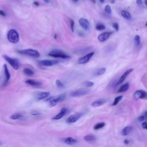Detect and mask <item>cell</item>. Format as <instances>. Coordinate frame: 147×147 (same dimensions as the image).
<instances>
[{
	"label": "cell",
	"instance_id": "obj_34",
	"mask_svg": "<svg viewBox=\"0 0 147 147\" xmlns=\"http://www.w3.org/2000/svg\"><path fill=\"white\" fill-rule=\"evenodd\" d=\"M105 11H106L107 13H108V14L111 13V9L110 6L109 5H106V6H105Z\"/></svg>",
	"mask_w": 147,
	"mask_h": 147
},
{
	"label": "cell",
	"instance_id": "obj_28",
	"mask_svg": "<svg viewBox=\"0 0 147 147\" xmlns=\"http://www.w3.org/2000/svg\"><path fill=\"white\" fill-rule=\"evenodd\" d=\"M134 44L135 45L136 47H138L141 43V40H140V36L138 35H136L134 38Z\"/></svg>",
	"mask_w": 147,
	"mask_h": 147
},
{
	"label": "cell",
	"instance_id": "obj_15",
	"mask_svg": "<svg viewBox=\"0 0 147 147\" xmlns=\"http://www.w3.org/2000/svg\"><path fill=\"white\" fill-rule=\"evenodd\" d=\"M25 83L32 87H39L41 86V83L33 79H28L25 81Z\"/></svg>",
	"mask_w": 147,
	"mask_h": 147
},
{
	"label": "cell",
	"instance_id": "obj_37",
	"mask_svg": "<svg viewBox=\"0 0 147 147\" xmlns=\"http://www.w3.org/2000/svg\"><path fill=\"white\" fill-rule=\"evenodd\" d=\"M31 114L33 115H38L40 114V113L37 111H33L31 112Z\"/></svg>",
	"mask_w": 147,
	"mask_h": 147
},
{
	"label": "cell",
	"instance_id": "obj_7",
	"mask_svg": "<svg viewBox=\"0 0 147 147\" xmlns=\"http://www.w3.org/2000/svg\"><path fill=\"white\" fill-rule=\"evenodd\" d=\"M59 61L55 60H42L38 61L39 65L41 66H53L58 64Z\"/></svg>",
	"mask_w": 147,
	"mask_h": 147
},
{
	"label": "cell",
	"instance_id": "obj_1",
	"mask_svg": "<svg viewBox=\"0 0 147 147\" xmlns=\"http://www.w3.org/2000/svg\"><path fill=\"white\" fill-rule=\"evenodd\" d=\"M65 94H61L57 96H52L51 97H47V99L45 101L49 102V104L51 106H55L58 103L62 102L65 98Z\"/></svg>",
	"mask_w": 147,
	"mask_h": 147
},
{
	"label": "cell",
	"instance_id": "obj_8",
	"mask_svg": "<svg viewBox=\"0 0 147 147\" xmlns=\"http://www.w3.org/2000/svg\"><path fill=\"white\" fill-rule=\"evenodd\" d=\"M83 114L82 113H76L71 115H70L67 119V122L69 123H72L76 122L82 116Z\"/></svg>",
	"mask_w": 147,
	"mask_h": 147
},
{
	"label": "cell",
	"instance_id": "obj_38",
	"mask_svg": "<svg viewBox=\"0 0 147 147\" xmlns=\"http://www.w3.org/2000/svg\"><path fill=\"white\" fill-rule=\"evenodd\" d=\"M142 127L143 129H144L145 130L146 129V122H144L142 123Z\"/></svg>",
	"mask_w": 147,
	"mask_h": 147
},
{
	"label": "cell",
	"instance_id": "obj_2",
	"mask_svg": "<svg viewBox=\"0 0 147 147\" xmlns=\"http://www.w3.org/2000/svg\"><path fill=\"white\" fill-rule=\"evenodd\" d=\"M7 38L10 42L15 44L18 42L20 36L18 32L16 30L10 29L7 33Z\"/></svg>",
	"mask_w": 147,
	"mask_h": 147
},
{
	"label": "cell",
	"instance_id": "obj_41",
	"mask_svg": "<svg viewBox=\"0 0 147 147\" xmlns=\"http://www.w3.org/2000/svg\"><path fill=\"white\" fill-rule=\"evenodd\" d=\"M124 142H125V144H128L129 142V141L127 140H125L124 141Z\"/></svg>",
	"mask_w": 147,
	"mask_h": 147
},
{
	"label": "cell",
	"instance_id": "obj_40",
	"mask_svg": "<svg viewBox=\"0 0 147 147\" xmlns=\"http://www.w3.org/2000/svg\"><path fill=\"white\" fill-rule=\"evenodd\" d=\"M0 15L1 16H6V14H5V13L3 11H2V10H0Z\"/></svg>",
	"mask_w": 147,
	"mask_h": 147
},
{
	"label": "cell",
	"instance_id": "obj_4",
	"mask_svg": "<svg viewBox=\"0 0 147 147\" xmlns=\"http://www.w3.org/2000/svg\"><path fill=\"white\" fill-rule=\"evenodd\" d=\"M17 52L22 54L27 55L34 58H37L40 56V53L36 49H22L17 51Z\"/></svg>",
	"mask_w": 147,
	"mask_h": 147
},
{
	"label": "cell",
	"instance_id": "obj_47",
	"mask_svg": "<svg viewBox=\"0 0 147 147\" xmlns=\"http://www.w3.org/2000/svg\"><path fill=\"white\" fill-rule=\"evenodd\" d=\"M2 142L0 141V145H2Z\"/></svg>",
	"mask_w": 147,
	"mask_h": 147
},
{
	"label": "cell",
	"instance_id": "obj_24",
	"mask_svg": "<svg viewBox=\"0 0 147 147\" xmlns=\"http://www.w3.org/2000/svg\"><path fill=\"white\" fill-rule=\"evenodd\" d=\"M23 72L24 73L25 75H27V76H32L34 75V71L29 68H25L23 70Z\"/></svg>",
	"mask_w": 147,
	"mask_h": 147
},
{
	"label": "cell",
	"instance_id": "obj_35",
	"mask_svg": "<svg viewBox=\"0 0 147 147\" xmlns=\"http://www.w3.org/2000/svg\"><path fill=\"white\" fill-rule=\"evenodd\" d=\"M113 27L115 29L116 31H118L119 30V25H118V24L117 22L113 24Z\"/></svg>",
	"mask_w": 147,
	"mask_h": 147
},
{
	"label": "cell",
	"instance_id": "obj_23",
	"mask_svg": "<svg viewBox=\"0 0 147 147\" xmlns=\"http://www.w3.org/2000/svg\"><path fill=\"white\" fill-rule=\"evenodd\" d=\"M121 15H122V16L124 18H125L126 20H130L131 19V15H130V14L128 11H127L126 10H122L121 11Z\"/></svg>",
	"mask_w": 147,
	"mask_h": 147
},
{
	"label": "cell",
	"instance_id": "obj_20",
	"mask_svg": "<svg viewBox=\"0 0 147 147\" xmlns=\"http://www.w3.org/2000/svg\"><path fill=\"white\" fill-rule=\"evenodd\" d=\"M64 142L68 145H74L77 142V140L71 137H68L64 139Z\"/></svg>",
	"mask_w": 147,
	"mask_h": 147
},
{
	"label": "cell",
	"instance_id": "obj_33",
	"mask_svg": "<svg viewBox=\"0 0 147 147\" xmlns=\"http://www.w3.org/2000/svg\"><path fill=\"white\" fill-rule=\"evenodd\" d=\"M84 85L86 86V87H91L94 85V83L92 82H90V81H87V82H85L84 83Z\"/></svg>",
	"mask_w": 147,
	"mask_h": 147
},
{
	"label": "cell",
	"instance_id": "obj_26",
	"mask_svg": "<svg viewBox=\"0 0 147 147\" xmlns=\"http://www.w3.org/2000/svg\"><path fill=\"white\" fill-rule=\"evenodd\" d=\"M23 117H24V116H23L22 114H20V113H15V114L11 115L10 117V118L11 119H21V118H22Z\"/></svg>",
	"mask_w": 147,
	"mask_h": 147
},
{
	"label": "cell",
	"instance_id": "obj_3",
	"mask_svg": "<svg viewBox=\"0 0 147 147\" xmlns=\"http://www.w3.org/2000/svg\"><path fill=\"white\" fill-rule=\"evenodd\" d=\"M48 55L49 56L53 57H56V58H61V59H69L71 57L68 55L67 54H66L65 53H64V52H63L61 50L59 49H53L49 53Z\"/></svg>",
	"mask_w": 147,
	"mask_h": 147
},
{
	"label": "cell",
	"instance_id": "obj_6",
	"mask_svg": "<svg viewBox=\"0 0 147 147\" xmlns=\"http://www.w3.org/2000/svg\"><path fill=\"white\" fill-rule=\"evenodd\" d=\"M91 90L88 89H79L74 91L71 92L70 94V95L74 97H76V96H83L86 94H88L90 92Z\"/></svg>",
	"mask_w": 147,
	"mask_h": 147
},
{
	"label": "cell",
	"instance_id": "obj_16",
	"mask_svg": "<svg viewBox=\"0 0 147 147\" xmlns=\"http://www.w3.org/2000/svg\"><path fill=\"white\" fill-rule=\"evenodd\" d=\"M4 68V73H5V85L7 83L9 80L10 78V74L9 72V71L8 69V68L7 67L6 64H4L3 65Z\"/></svg>",
	"mask_w": 147,
	"mask_h": 147
},
{
	"label": "cell",
	"instance_id": "obj_9",
	"mask_svg": "<svg viewBox=\"0 0 147 147\" xmlns=\"http://www.w3.org/2000/svg\"><path fill=\"white\" fill-rule=\"evenodd\" d=\"M133 98L134 99L137 100L139 99H146V92L144 90H137L133 94Z\"/></svg>",
	"mask_w": 147,
	"mask_h": 147
},
{
	"label": "cell",
	"instance_id": "obj_12",
	"mask_svg": "<svg viewBox=\"0 0 147 147\" xmlns=\"http://www.w3.org/2000/svg\"><path fill=\"white\" fill-rule=\"evenodd\" d=\"M79 22L80 25L83 29L86 30H88L90 29V23L87 19L84 18H81L79 19Z\"/></svg>",
	"mask_w": 147,
	"mask_h": 147
},
{
	"label": "cell",
	"instance_id": "obj_30",
	"mask_svg": "<svg viewBox=\"0 0 147 147\" xmlns=\"http://www.w3.org/2000/svg\"><path fill=\"white\" fill-rule=\"evenodd\" d=\"M95 28L98 30H102L105 29V26L102 24H98L96 25Z\"/></svg>",
	"mask_w": 147,
	"mask_h": 147
},
{
	"label": "cell",
	"instance_id": "obj_45",
	"mask_svg": "<svg viewBox=\"0 0 147 147\" xmlns=\"http://www.w3.org/2000/svg\"><path fill=\"white\" fill-rule=\"evenodd\" d=\"M92 1L94 3H95V2H96V1H95V0H92Z\"/></svg>",
	"mask_w": 147,
	"mask_h": 147
},
{
	"label": "cell",
	"instance_id": "obj_10",
	"mask_svg": "<svg viewBox=\"0 0 147 147\" xmlns=\"http://www.w3.org/2000/svg\"><path fill=\"white\" fill-rule=\"evenodd\" d=\"M94 54V52H92L88 53L87 55H86L85 56L79 58L78 61V64H85V63H87L90 60V59L92 57Z\"/></svg>",
	"mask_w": 147,
	"mask_h": 147
},
{
	"label": "cell",
	"instance_id": "obj_17",
	"mask_svg": "<svg viewBox=\"0 0 147 147\" xmlns=\"http://www.w3.org/2000/svg\"><path fill=\"white\" fill-rule=\"evenodd\" d=\"M49 95H50V93L49 92H40L37 94L36 98L38 100L44 99L48 97Z\"/></svg>",
	"mask_w": 147,
	"mask_h": 147
},
{
	"label": "cell",
	"instance_id": "obj_19",
	"mask_svg": "<svg viewBox=\"0 0 147 147\" xmlns=\"http://www.w3.org/2000/svg\"><path fill=\"white\" fill-rule=\"evenodd\" d=\"M133 130V127L130 126H127L125 127L121 131V134L123 136H126L129 134Z\"/></svg>",
	"mask_w": 147,
	"mask_h": 147
},
{
	"label": "cell",
	"instance_id": "obj_5",
	"mask_svg": "<svg viewBox=\"0 0 147 147\" xmlns=\"http://www.w3.org/2000/svg\"><path fill=\"white\" fill-rule=\"evenodd\" d=\"M3 57L10 64V65L15 69H18L19 68V63L17 59L10 57L9 56L3 55Z\"/></svg>",
	"mask_w": 147,
	"mask_h": 147
},
{
	"label": "cell",
	"instance_id": "obj_13",
	"mask_svg": "<svg viewBox=\"0 0 147 147\" xmlns=\"http://www.w3.org/2000/svg\"><path fill=\"white\" fill-rule=\"evenodd\" d=\"M67 109L65 107H63L61 108L60 113H59L55 115L53 118L52 119L53 120H59L61 118H62L67 113Z\"/></svg>",
	"mask_w": 147,
	"mask_h": 147
},
{
	"label": "cell",
	"instance_id": "obj_44",
	"mask_svg": "<svg viewBox=\"0 0 147 147\" xmlns=\"http://www.w3.org/2000/svg\"><path fill=\"white\" fill-rule=\"evenodd\" d=\"M99 2H100V3H103L104 1H105V0H99Z\"/></svg>",
	"mask_w": 147,
	"mask_h": 147
},
{
	"label": "cell",
	"instance_id": "obj_36",
	"mask_svg": "<svg viewBox=\"0 0 147 147\" xmlns=\"http://www.w3.org/2000/svg\"><path fill=\"white\" fill-rule=\"evenodd\" d=\"M74 21L73 20H71V30L72 32L74 31Z\"/></svg>",
	"mask_w": 147,
	"mask_h": 147
},
{
	"label": "cell",
	"instance_id": "obj_48",
	"mask_svg": "<svg viewBox=\"0 0 147 147\" xmlns=\"http://www.w3.org/2000/svg\"><path fill=\"white\" fill-rule=\"evenodd\" d=\"M74 1H78V0H74Z\"/></svg>",
	"mask_w": 147,
	"mask_h": 147
},
{
	"label": "cell",
	"instance_id": "obj_14",
	"mask_svg": "<svg viewBox=\"0 0 147 147\" xmlns=\"http://www.w3.org/2000/svg\"><path fill=\"white\" fill-rule=\"evenodd\" d=\"M133 71V68H130L127 70H126L122 75L119 78L118 81L117 82V84L118 85L119 84H121L122 83H123V82L125 80V79H126V78Z\"/></svg>",
	"mask_w": 147,
	"mask_h": 147
},
{
	"label": "cell",
	"instance_id": "obj_22",
	"mask_svg": "<svg viewBox=\"0 0 147 147\" xmlns=\"http://www.w3.org/2000/svg\"><path fill=\"white\" fill-rule=\"evenodd\" d=\"M83 139L87 142H92L95 140V137L92 134H87L85 136Z\"/></svg>",
	"mask_w": 147,
	"mask_h": 147
},
{
	"label": "cell",
	"instance_id": "obj_27",
	"mask_svg": "<svg viewBox=\"0 0 147 147\" xmlns=\"http://www.w3.org/2000/svg\"><path fill=\"white\" fill-rule=\"evenodd\" d=\"M105 126V122H99V123H98L95 125V126L94 127V129L95 130H99L100 129L103 128Z\"/></svg>",
	"mask_w": 147,
	"mask_h": 147
},
{
	"label": "cell",
	"instance_id": "obj_25",
	"mask_svg": "<svg viewBox=\"0 0 147 147\" xmlns=\"http://www.w3.org/2000/svg\"><path fill=\"white\" fill-rule=\"evenodd\" d=\"M106 71V68H99L98 69H97L95 72H94V75L96 76H99L101 75H103Z\"/></svg>",
	"mask_w": 147,
	"mask_h": 147
},
{
	"label": "cell",
	"instance_id": "obj_43",
	"mask_svg": "<svg viewBox=\"0 0 147 147\" xmlns=\"http://www.w3.org/2000/svg\"><path fill=\"white\" fill-rule=\"evenodd\" d=\"M46 3H49V0H43Z\"/></svg>",
	"mask_w": 147,
	"mask_h": 147
},
{
	"label": "cell",
	"instance_id": "obj_32",
	"mask_svg": "<svg viewBox=\"0 0 147 147\" xmlns=\"http://www.w3.org/2000/svg\"><path fill=\"white\" fill-rule=\"evenodd\" d=\"M56 84L58 87H60V88H63L64 87V85L63 84V83L59 79H57L56 80Z\"/></svg>",
	"mask_w": 147,
	"mask_h": 147
},
{
	"label": "cell",
	"instance_id": "obj_31",
	"mask_svg": "<svg viewBox=\"0 0 147 147\" xmlns=\"http://www.w3.org/2000/svg\"><path fill=\"white\" fill-rule=\"evenodd\" d=\"M146 117H147V113H146V111H145L144 114L141 115L140 116L138 117V119L140 121H144L145 118H146Z\"/></svg>",
	"mask_w": 147,
	"mask_h": 147
},
{
	"label": "cell",
	"instance_id": "obj_39",
	"mask_svg": "<svg viewBox=\"0 0 147 147\" xmlns=\"http://www.w3.org/2000/svg\"><path fill=\"white\" fill-rule=\"evenodd\" d=\"M136 3L138 5H142L143 2H142V0H136Z\"/></svg>",
	"mask_w": 147,
	"mask_h": 147
},
{
	"label": "cell",
	"instance_id": "obj_11",
	"mask_svg": "<svg viewBox=\"0 0 147 147\" xmlns=\"http://www.w3.org/2000/svg\"><path fill=\"white\" fill-rule=\"evenodd\" d=\"M113 33V32H103L100 33L98 37V40L100 41V42H104L106 40H107L109 37L111 36V34Z\"/></svg>",
	"mask_w": 147,
	"mask_h": 147
},
{
	"label": "cell",
	"instance_id": "obj_18",
	"mask_svg": "<svg viewBox=\"0 0 147 147\" xmlns=\"http://www.w3.org/2000/svg\"><path fill=\"white\" fill-rule=\"evenodd\" d=\"M106 102V100L105 99H99L98 100H96L94 101L91 103V106L93 107H99L103 104H105Z\"/></svg>",
	"mask_w": 147,
	"mask_h": 147
},
{
	"label": "cell",
	"instance_id": "obj_46",
	"mask_svg": "<svg viewBox=\"0 0 147 147\" xmlns=\"http://www.w3.org/2000/svg\"><path fill=\"white\" fill-rule=\"evenodd\" d=\"M145 5H146V4H147V3H146V0H145Z\"/></svg>",
	"mask_w": 147,
	"mask_h": 147
},
{
	"label": "cell",
	"instance_id": "obj_21",
	"mask_svg": "<svg viewBox=\"0 0 147 147\" xmlns=\"http://www.w3.org/2000/svg\"><path fill=\"white\" fill-rule=\"evenodd\" d=\"M129 88V84L128 83H126L122 85L119 88L117 92H123L126 91Z\"/></svg>",
	"mask_w": 147,
	"mask_h": 147
},
{
	"label": "cell",
	"instance_id": "obj_29",
	"mask_svg": "<svg viewBox=\"0 0 147 147\" xmlns=\"http://www.w3.org/2000/svg\"><path fill=\"white\" fill-rule=\"evenodd\" d=\"M122 95H119V96H118L115 97L114 100V101H113V106L117 105L119 102V101L122 99Z\"/></svg>",
	"mask_w": 147,
	"mask_h": 147
},
{
	"label": "cell",
	"instance_id": "obj_42",
	"mask_svg": "<svg viewBox=\"0 0 147 147\" xmlns=\"http://www.w3.org/2000/svg\"><path fill=\"white\" fill-rule=\"evenodd\" d=\"M36 6H39V3L37 2H34L33 3Z\"/></svg>",
	"mask_w": 147,
	"mask_h": 147
}]
</instances>
